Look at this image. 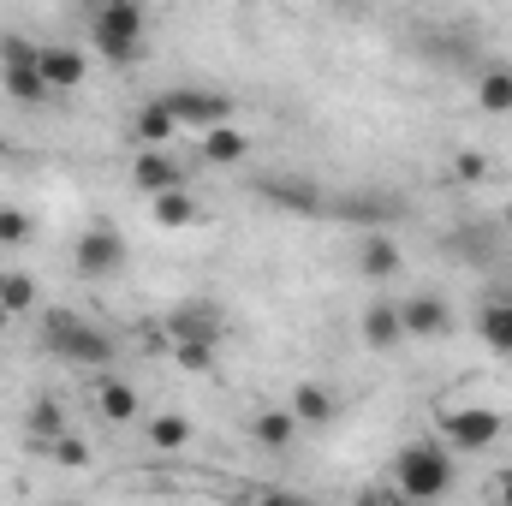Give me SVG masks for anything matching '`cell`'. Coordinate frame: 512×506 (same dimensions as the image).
Masks as SVG:
<instances>
[{"mask_svg":"<svg viewBox=\"0 0 512 506\" xmlns=\"http://www.w3.org/2000/svg\"><path fill=\"white\" fill-rule=\"evenodd\" d=\"M393 489L405 501H441L453 489V459H447V441H417V447H399L393 459Z\"/></svg>","mask_w":512,"mask_h":506,"instance_id":"cell-1","label":"cell"},{"mask_svg":"<svg viewBox=\"0 0 512 506\" xmlns=\"http://www.w3.org/2000/svg\"><path fill=\"white\" fill-rule=\"evenodd\" d=\"M42 346H48V352H60L66 364H108V358H114V340H108V334H96V328H90V322H78V316H48Z\"/></svg>","mask_w":512,"mask_h":506,"instance_id":"cell-2","label":"cell"},{"mask_svg":"<svg viewBox=\"0 0 512 506\" xmlns=\"http://www.w3.org/2000/svg\"><path fill=\"white\" fill-rule=\"evenodd\" d=\"M36 54H42V48L24 42V36H6V42H0V84H6L12 102H42V96H48V78H42V60H36Z\"/></svg>","mask_w":512,"mask_h":506,"instance_id":"cell-3","label":"cell"},{"mask_svg":"<svg viewBox=\"0 0 512 506\" xmlns=\"http://www.w3.org/2000/svg\"><path fill=\"white\" fill-rule=\"evenodd\" d=\"M501 411H489V405H465V411H441V441H447V453H489L495 441H501Z\"/></svg>","mask_w":512,"mask_h":506,"instance_id":"cell-4","label":"cell"},{"mask_svg":"<svg viewBox=\"0 0 512 506\" xmlns=\"http://www.w3.org/2000/svg\"><path fill=\"white\" fill-rule=\"evenodd\" d=\"M137 42H143V6L126 0V6H96V48L108 60H137Z\"/></svg>","mask_w":512,"mask_h":506,"instance_id":"cell-5","label":"cell"},{"mask_svg":"<svg viewBox=\"0 0 512 506\" xmlns=\"http://www.w3.org/2000/svg\"><path fill=\"white\" fill-rule=\"evenodd\" d=\"M120 268H126V239H120L108 221H96V227L78 239V274L108 280V274H120Z\"/></svg>","mask_w":512,"mask_h":506,"instance_id":"cell-6","label":"cell"},{"mask_svg":"<svg viewBox=\"0 0 512 506\" xmlns=\"http://www.w3.org/2000/svg\"><path fill=\"white\" fill-rule=\"evenodd\" d=\"M167 108H173V120L179 126H221V120H233V102L227 96H215V90H167L161 96Z\"/></svg>","mask_w":512,"mask_h":506,"instance_id":"cell-7","label":"cell"},{"mask_svg":"<svg viewBox=\"0 0 512 506\" xmlns=\"http://www.w3.org/2000/svg\"><path fill=\"white\" fill-rule=\"evenodd\" d=\"M131 179H137V191H143V197H155V191L185 185V167L167 155V143H143V155L131 161Z\"/></svg>","mask_w":512,"mask_h":506,"instance_id":"cell-8","label":"cell"},{"mask_svg":"<svg viewBox=\"0 0 512 506\" xmlns=\"http://www.w3.org/2000/svg\"><path fill=\"white\" fill-rule=\"evenodd\" d=\"M167 334L173 340H215L221 346V310L215 304H179V310H167Z\"/></svg>","mask_w":512,"mask_h":506,"instance_id":"cell-9","label":"cell"},{"mask_svg":"<svg viewBox=\"0 0 512 506\" xmlns=\"http://www.w3.org/2000/svg\"><path fill=\"white\" fill-rule=\"evenodd\" d=\"M399 334H405V322H399V304L376 298V304L364 310V346L387 352V346H399Z\"/></svg>","mask_w":512,"mask_h":506,"instance_id":"cell-10","label":"cell"},{"mask_svg":"<svg viewBox=\"0 0 512 506\" xmlns=\"http://www.w3.org/2000/svg\"><path fill=\"white\" fill-rule=\"evenodd\" d=\"M292 435H298V411H256L251 417V441L268 447V453L292 447Z\"/></svg>","mask_w":512,"mask_h":506,"instance_id":"cell-11","label":"cell"},{"mask_svg":"<svg viewBox=\"0 0 512 506\" xmlns=\"http://www.w3.org/2000/svg\"><path fill=\"white\" fill-rule=\"evenodd\" d=\"M36 60H42L48 90H72V84H84V54H78V48H42Z\"/></svg>","mask_w":512,"mask_h":506,"instance_id":"cell-12","label":"cell"},{"mask_svg":"<svg viewBox=\"0 0 512 506\" xmlns=\"http://www.w3.org/2000/svg\"><path fill=\"white\" fill-rule=\"evenodd\" d=\"M399 322H405V334H423V340H429V334L447 328V304L429 298V292H423V298H405V304H399Z\"/></svg>","mask_w":512,"mask_h":506,"instance_id":"cell-13","label":"cell"},{"mask_svg":"<svg viewBox=\"0 0 512 506\" xmlns=\"http://www.w3.org/2000/svg\"><path fill=\"white\" fill-rule=\"evenodd\" d=\"M251 155V143H245V131H233L227 120L221 126L203 131V161H215V167H233V161H245Z\"/></svg>","mask_w":512,"mask_h":506,"instance_id":"cell-14","label":"cell"},{"mask_svg":"<svg viewBox=\"0 0 512 506\" xmlns=\"http://www.w3.org/2000/svg\"><path fill=\"white\" fill-rule=\"evenodd\" d=\"M477 334H483V346H489V352L512 358V298H495V304L477 316Z\"/></svg>","mask_w":512,"mask_h":506,"instance_id":"cell-15","label":"cell"},{"mask_svg":"<svg viewBox=\"0 0 512 506\" xmlns=\"http://www.w3.org/2000/svg\"><path fill=\"white\" fill-rule=\"evenodd\" d=\"M262 197L280 203V209H298V215H316L322 209V191L316 185H292V179H262Z\"/></svg>","mask_w":512,"mask_h":506,"instance_id":"cell-16","label":"cell"},{"mask_svg":"<svg viewBox=\"0 0 512 506\" xmlns=\"http://www.w3.org/2000/svg\"><path fill=\"white\" fill-rule=\"evenodd\" d=\"M131 131H137V143H167V137L179 131V120H173V108H167V102L155 96V102H143V108H137Z\"/></svg>","mask_w":512,"mask_h":506,"instance_id":"cell-17","label":"cell"},{"mask_svg":"<svg viewBox=\"0 0 512 506\" xmlns=\"http://www.w3.org/2000/svg\"><path fill=\"white\" fill-rule=\"evenodd\" d=\"M358 268H364L370 280H387V274H399V268H405V256H399V245H393V239H382V233H376V239L358 251Z\"/></svg>","mask_w":512,"mask_h":506,"instance_id":"cell-18","label":"cell"},{"mask_svg":"<svg viewBox=\"0 0 512 506\" xmlns=\"http://www.w3.org/2000/svg\"><path fill=\"white\" fill-rule=\"evenodd\" d=\"M477 102H483L489 114H512V66H489V72L477 78Z\"/></svg>","mask_w":512,"mask_h":506,"instance_id":"cell-19","label":"cell"},{"mask_svg":"<svg viewBox=\"0 0 512 506\" xmlns=\"http://www.w3.org/2000/svg\"><path fill=\"white\" fill-rule=\"evenodd\" d=\"M149 203H155V221H161V227H191V221H197V203L185 197V185H173V191H155Z\"/></svg>","mask_w":512,"mask_h":506,"instance_id":"cell-20","label":"cell"},{"mask_svg":"<svg viewBox=\"0 0 512 506\" xmlns=\"http://www.w3.org/2000/svg\"><path fill=\"white\" fill-rule=\"evenodd\" d=\"M292 411H298V423H328V417H334V393H328V387H316V381H298Z\"/></svg>","mask_w":512,"mask_h":506,"instance_id":"cell-21","label":"cell"},{"mask_svg":"<svg viewBox=\"0 0 512 506\" xmlns=\"http://www.w3.org/2000/svg\"><path fill=\"white\" fill-rule=\"evenodd\" d=\"M102 417L108 423H131L137 417V387L131 381H102Z\"/></svg>","mask_w":512,"mask_h":506,"instance_id":"cell-22","label":"cell"},{"mask_svg":"<svg viewBox=\"0 0 512 506\" xmlns=\"http://www.w3.org/2000/svg\"><path fill=\"white\" fill-rule=\"evenodd\" d=\"M173 358H179V370L209 376L215 370V340H173Z\"/></svg>","mask_w":512,"mask_h":506,"instance_id":"cell-23","label":"cell"},{"mask_svg":"<svg viewBox=\"0 0 512 506\" xmlns=\"http://www.w3.org/2000/svg\"><path fill=\"white\" fill-rule=\"evenodd\" d=\"M149 441H155V447H161V453H179V447H185V441H191V423H185V417H173V411H167V417H155V423H149Z\"/></svg>","mask_w":512,"mask_h":506,"instance_id":"cell-24","label":"cell"},{"mask_svg":"<svg viewBox=\"0 0 512 506\" xmlns=\"http://www.w3.org/2000/svg\"><path fill=\"white\" fill-rule=\"evenodd\" d=\"M0 304H6L12 316H24V310L36 304V280H30V274H6V286H0Z\"/></svg>","mask_w":512,"mask_h":506,"instance_id":"cell-25","label":"cell"},{"mask_svg":"<svg viewBox=\"0 0 512 506\" xmlns=\"http://www.w3.org/2000/svg\"><path fill=\"white\" fill-rule=\"evenodd\" d=\"M30 215H18V209H0V245H30Z\"/></svg>","mask_w":512,"mask_h":506,"instance_id":"cell-26","label":"cell"},{"mask_svg":"<svg viewBox=\"0 0 512 506\" xmlns=\"http://www.w3.org/2000/svg\"><path fill=\"white\" fill-rule=\"evenodd\" d=\"M30 429H36V435H60V429H66V417H60V405H54V399H42V405L30 411Z\"/></svg>","mask_w":512,"mask_h":506,"instance_id":"cell-27","label":"cell"},{"mask_svg":"<svg viewBox=\"0 0 512 506\" xmlns=\"http://www.w3.org/2000/svg\"><path fill=\"white\" fill-rule=\"evenodd\" d=\"M54 459H60V465H90V447H84L78 435L60 429V435H54Z\"/></svg>","mask_w":512,"mask_h":506,"instance_id":"cell-28","label":"cell"},{"mask_svg":"<svg viewBox=\"0 0 512 506\" xmlns=\"http://www.w3.org/2000/svg\"><path fill=\"white\" fill-rule=\"evenodd\" d=\"M346 215H352V221H358V227H382L387 203H370V197H358V203H346Z\"/></svg>","mask_w":512,"mask_h":506,"instance_id":"cell-29","label":"cell"},{"mask_svg":"<svg viewBox=\"0 0 512 506\" xmlns=\"http://www.w3.org/2000/svg\"><path fill=\"white\" fill-rule=\"evenodd\" d=\"M483 167H489L483 155H459V161H453V173H459V179H483Z\"/></svg>","mask_w":512,"mask_h":506,"instance_id":"cell-30","label":"cell"},{"mask_svg":"<svg viewBox=\"0 0 512 506\" xmlns=\"http://www.w3.org/2000/svg\"><path fill=\"white\" fill-rule=\"evenodd\" d=\"M495 501L512 506V471H507V477H495Z\"/></svg>","mask_w":512,"mask_h":506,"instance_id":"cell-31","label":"cell"},{"mask_svg":"<svg viewBox=\"0 0 512 506\" xmlns=\"http://www.w3.org/2000/svg\"><path fill=\"white\" fill-rule=\"evenodd\" d=\"M6 322H12V310H6V304H0V334H6Z\"/></svg>","mask_w":512,"mask_h":506,"instance_id":"cell-32","label":"cell"},{"mask_svg":"<svg viewBox=\"0 0 512 506\" xmlns=\"http://www.w3.org/2000/svg\"><path fill=\"white\" fill-rule=\"evenodd\" d=\"M96 6H126V0H96Z\"/></svg>","mask_w":512,"mask_h":506,"instance_id":"cell-33","label":"cell"},{"mask_svg":"<svg viewBox=\"0 0 512 506\" xmlns=\"http://www.w3.org/2000/svg\"><path fill=\"white\" fill-rule=\"evenodd\" d=\"M0 286H6V274H0Z\"/></svg>","mask_w":512,"mask_h":506,"instance_id":"cell-34","label":"cell"}]
</instances>
